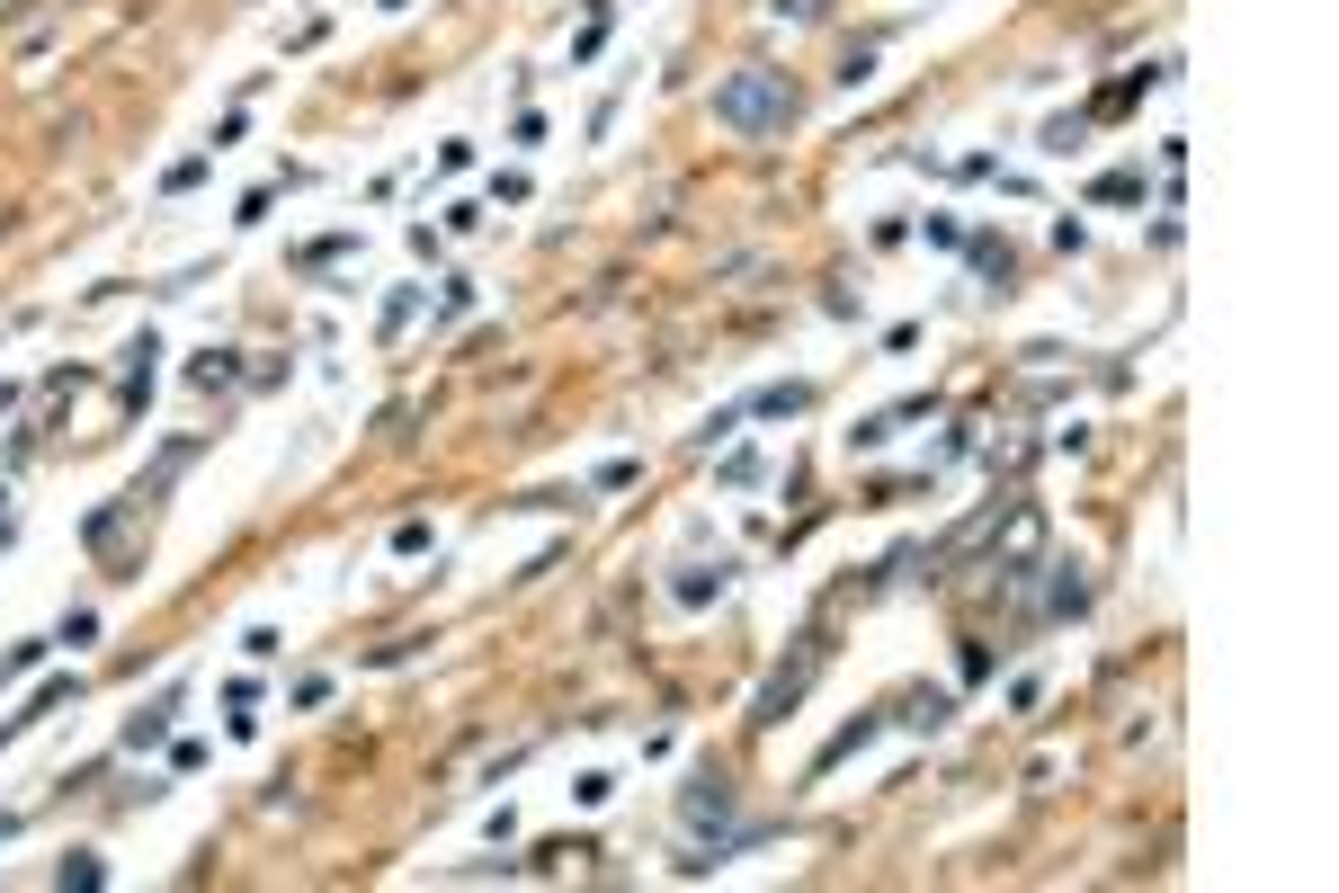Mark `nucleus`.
Wrapping results in <instances>:
<instances>
[{
	"mask_svg": "<svg viewBox=\"0 0 1339 893\" xmlns=\"http://www.w3.org/2000/svg\"><path fill=\"white\" fill-rule=\"evenodd\" d=\"M786 117H795L786 72H742V81L715 90V126H733V135H777Z\"/></svg>",
	"mask_w": 1339,
	"mask_h": 893,
	"instance_id": "1",
	"label": "nucleus"
}]
</instances>
